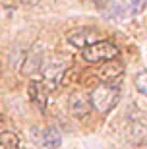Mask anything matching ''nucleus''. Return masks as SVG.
I'll use <instances>...</instances> for the list:
<instances>
[{
    "label": "nucleus",
    "mask_w": 147,
    "mask_h": 149,
    "mask_svg": "<svg viewBox=\"0 0 147 149\" xmlns=\"http://www.w3.org/2000/svg\"><path fill=\"white\" fill-rule=\"evenodd\" d=\"M37 141H39V145H43L47 149H56L62 143V136H60V132L56 128L47 126V128H41L37 132Z\"/></svg>",
    "instance_id": "obj_7"
},
{
    "label": "nucleus",
    "mask_w": 147,
    "mask_h": 149,
    "mask_svg": "<svg viewBox=\"0 0 147 149\" xmlns=\"http://www.w3.org/2000/svg\"><path fill=\"white\" fill-rule=\"evenodd\" d=\"M130 14H137V12L143 8V4H145V0H130Z\"/></svg>",
    "instance_id": "obj_12"
},
{
    "label": "nucleus",
    "mask_w": 147,
    "mask_h": 149,
    "mask_svg": "<svg viewBox=\"0 0 147 149\" xmlns=\"http://www.w3.org/2000/svg\"><path fill=\"white\" fill-rule=\"evenodd\" d=\"M66 70H68V60H64V58H56L54 56V58L43 60L39 72L43 74V81L52 89V87H56V85L64 79Z\"/></svg>",
    "instance_id": "obj_3"
},
{
    "label": "nucleus",
    "mask_w": 147,
    "mask_h": 149,
    "mask_svg": "<svg viewBox=\"0 0 147 149\" xmlns=\"http://www.w3.org/2000/svg\"><path fill=\"white\" fill-rule=\"evenodd\" d=\"M27 93H29V99H31L33 105L37 107L41 112H45L47 103H49V93H50L49 85H47L45 81L33 79V81H29V85H27Z\"/></svg>",
    "instance_id": "obj_4"
},
{
    "label": "nucleus",
    "mask_w": 147,
    "mask_h": 149,
    "mask_svg": "<svg viewBox=\"0 0 147 149\" xmlns=\"http://www.w3.org/2000/svg\"><path fill=\"white\" fill-rule=\"evenodd\" d=\"M145 149H147V145H145Z\"/></svg>",
    "instance_id": "obj_15"
},
{
    "label": "nucleus",
    "mask_w": 147,
    "mask_h": 149,
    "mask_svg": "<svg viewBox=\"0 0 147 149\" xmlns=\"http://www.w3.org/2000/svg\"><path fill=\"white\" fill-rule=\"evenodd\" d=\"M82 52L87 62H107V60H114L118 56V47L110 41H99L97 39V41L85 45Z\"/></svg>",
    "instance_id": "obj_2"
},
{
    "label": "nucleus",
    "mask_w": 147,
    "mask_h": 149,
    "mask_svg": "<svg viewBox=\"0 0 147 149\" xmlns=\"http://www.w3.org/2000/svg\"><path fill=\"white\" fill-rule=\"evenodd\" d=\"M23 6H35V4H39V0H20Z\"/></svg>",
    "instance_id": "obj_14"
},
{
    "label": "nucleus",
    "mask_w": 147,
    "mask_h": 149,
    "mask_svg": "<svg viewBox=\"0 0 147 149\" xmlns=\"http://www.w3.org/2000/svg\"><path fill=\"white\" fill-rule=\"evenodd\" d=\"M68 111L76 118H85L91 111V101L83 93H72L70 99H68Z\"/></svg>",
    "instance_id": "obj_5"
},
{
    "label": "nucleus",
    "mask_w": 147,
    "mask_h": 149,
    "mask_svg": "<svg viewBox=\"0 0 147 149\" xmlns=\"http://www.w3.org/2000/svg\"><path fill=\"white\" fill-rule=\"evenodd\" d=\"M136 89L139 91V93H143L147 97V70H143V72H139L136 76Z\"/></svg>",
    "instance_id": "obj_11"
},
{
    "label": "nucleus",
    "mask_w": 147,
    "mask_h": 149,
    "mask_svg": "<svg viewBox=\"0 0 147 149\" xmlns=\"http://www.w3.org/2000/svg\"><path fill=\"white\" fill-rule=\"evenodd\" d=\"M0 147L2 149H20V139L12 132H0Z\"/></svg>",
    "instance_id": "obj_10"
},
{
    "label": "nucleus",
    "mask_w": 147,
    "mask_h": 149,
    "mask_svg": "<svg viewBox=\"0 0 147 149\" xmlns=\"http://www.w3.org/2000/svg\"><path fill=\"white\" fill-rule=\"evenodd\" d=\"M83 2H87V4H93V6H97L99 10L103 12L105 8H107V4H109L110 0H83Z\"/></svg>",
    "instance_id": "obj_13"
},
{
    "label": "nucleus",
    "mask_w": 147,
    "mask_h": 149,
    "mask_svg": "<svg viewBox=\"0 0 147 149\" xmlns=\"http://www.w3.org/2000/svg\"><path fill=\"white\" fill-rule=\"evenodd\" d=\"M45 60V52H43V45L35 43L31 47V50H27V56H25V62H23V74H35L41 70V64Z\"/></svg>",
    "instance_id": "obj_6"
},
{
    "label": "nucleus",
    "mask_w": 147,
    "mask_h": 149,
    "mask_svg": "<svg viewBox=\"0 0 147 149\" xmlns=\"http://www.w3.org/2000/svg\"><path fill=\"white\" fill-rule=\"evenodd\" d=\"M118 99H120L118 83H109V81L97 85V87L91 91V95H89L91 107L95 109V111L103 112V114H107V112L112 111V109L116 107V103H118Z\"/></svg>",
    "instance_id": "obj_1"
},
{
    "label": "nucleus",
    "mask_w": 147,
    "mask_h": 149,
    "mask_svg": "<svg viewBox=\"0 0 147 149\" xmlns=\"http://www.w3.org/2000/svg\"><path fill=\"white\" fill-rule=\"evenodd\" d=\"M97 31L95 29H87V27H79L76 29V31H72L70 35H68V41H70L74 47H77V49H83L85 45L93 43V41H97Z\"/></svg>",
    "instance_id": "obj_8"
},
{
    "label": "nucleus",
    "mask_w": 147,
    "mask_h": 149,
    "mask_svg": "<svg viewBox=\"0 0 147 149\" xmlns=\"http://www.w3.org/2000/svg\"><path fill=\"white\" fill-rule=\"evenodd\" d=\"M109 64L103 68V72H101V76L105 77V81L109 83H118L120 76H122V72H124V66L122 64H118V62H110L107 60Z\"/></svg>",
    "instance_id": "obj_9"
}]
</instances>
